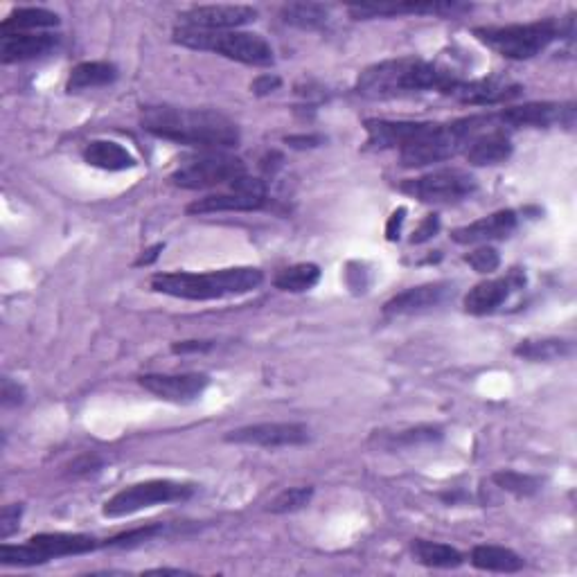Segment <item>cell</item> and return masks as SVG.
<instances>
[{"instance_id": "obj_1", "label": "cell", "mask_w": 577, "mask_h": 577, "mask_svg": "<svg viewBox=\"0 0 577 577\" xmlns=\"http://www.w3.org/2000/svg\"><path fill=\"white\" fill-rule=\"evenodd\" d=\"M142 129L156 138L179 142L203 152H226L239 145V127L219 111L147 106L140 115Z\"/></svg>"}, {"instance_id": "obj_2", "label": "cell", "mask_w": 577, "mask_h": 577, "mask_svg": "<svg viewBox=\"0 0 577 577\" xmlns=\"http://www.w3.org/2000/svg\"><path fill=\"white\" fill-rule=\"evenodd\" d=\"M456 75L417 57H399L368 66L357 79V93L366 97H395L436 91L449 95Z\"/></svg>"}, {"instance_id": "obj_3", "label": "cell", "mask_w": 577, "mask_h": 577, "mask_svg": "<svg viewBox=\"0 0 577 577\" xmlns=\"http://www.w3.org/2000/svg\"><path fill=\"white\" fill-rule=\"evenodd\" d=\"M264 282V273L253 266H233L206 273L174 271L156 273L149 284L156 294L183 300H224L251 294Z\"/></svg>"}, {"instance_id": "obj_4", "label": "cell", "mask_w": 577, "mask_h": 577, "mask_svg": "<svg viewBox=\"0 0 577 577\" xmlns=\"http://www.w3.org/2000/svg\"><path fill=\"white\" fill-rule=\"evenodd\" d=\"M573 34V19L557 21L544 19L535 23H514V25H490V28H476L474 37L485 43L487 48L499 52L501 57L512 61H526L544 52L550 43Z\"/></svg>"}, {"instance_id": "obj_5", "label": "cell", "mask_w": 577, "mask_h": 577, "mask_svg": "<svg viewBox=\"0 0 577 577\" xmlns=\"http://www.w3.org/2000/svg\"><path fill=\"white\" fill-rule=\"evenodd\" d=\"M174 41L192 50H208L239 64L269 68L273 66L275 55L271 43L255 32H208L190 25H179L174 30Z\"/></svg>"}, {"instance_id": "obj_6", "label": "cell", "mask_w": 577, "mask_h": 577, "mask_svg": "<svg viewBox=\"0 0 577 577\" xmlns=\"http://www.w3.org/2000/svg\"><path fill=\"white\" fill-rule=\"evenodd\" d=\"M246 165L242 158L230 156L226 152H203L192 156L174 170L170 181L183 190H208L219 185H233L244 179Z\"/></svg>"}, {"instance_id": "obj_7", "label": "cell", "mask_w": 577, "mask_h": 577, "mask_svg": "<svg viewBox=\"0 0 577 577\" xmlns=\"http://www.w3.org/2000/svg\"><path fill=\"white\" fill-rule=\"evenodd\" d=\"M194 494V485L179 483V481H145L136 483L113 494L109 501L104 503L102 514L109 519H120L136 514L140 510L154 508V505L165 503H181L188 501Z\"/></svg>"}, {"instance_id": "obj_8", "label": "cell", "mask_w": 577, "mask_h": 577, "mask_svg": "<svg viewBox=\"0 0 577 577\" xmlns=\"http://www.w3.org/2000/svg\"><path fill=\"white\" fill-rule=\"evenodd\" d=\"M476 188L474 176L465 170H456V167L422 174L399 185L404 194L422 203H456L472 197Z\"/></svg>"}, {"instance_id": "obj_9", "label": "cell", "mask_w": 577, "mask_h": 577, "mask_svg": "<svg viewBox=\"0 0 577 577\" xmlns=\"http://www.w3.org/2000/svg\"><path fill=\"white\" fill-rule=\"evenodd\" d=\"M269 194L262 179H244L230 185L228 192L208 194V197L192 201L188 206V215H215V212H253L269 206Z\"/></svg>"}, {"instance_id": "obj_10", "label": "cell", "mask_w": 577, "mask_h": 577, "mask_svg": "<svg viewBox=\"0 0 577 577\" xmlns=\"http://www.w3.org/2000/svg\"><path fill=\"white\" fill-rule=\"evenodd\" d=\"M309 429L298 422H260L239 426L228 431L224 440L233 445H248L262 449H282V447H303L309 442Z\"/></svg>"}, {"instance_id": "obj_11", "label": "cell", "mask_w": 577, "mask_h": 577, "mask_svg": "<svg viewBox=\"0 0 577 577\" xmlns=\"http://www.w3.org/2000/svg\"><path fill=\"white\" fill-rule=\"evenodd\" d=\"M183 23L190 28L208 30V32H230L253 23L257 19V10L248 5H199L190 7L181 14Z\"/></svg>"}, {"instance_id": "obj_12", "label": "cell", "mask_w": 577, "mask_h": 577, "mask_svg": "<svg viewBox=\"0 0 577 577\" xmlns=\"http://www.w3.org/2000/svg\"><path fill=\"white\" fill-rule=\"evenodd\" d=\"M140 386L158 399L174 404L194 402L208 388L210 377L203 372H183V375H142Z\"/></svg>"}, {"instance_id": "obj_13", "label": "cell", "mask_w": 577, "mask_h": 577, "mask_svg": "<svg viewBox=\"0 0 577 577\" xmlns=\"http://www.w3.org/2000/svg\"><path fill=\"white\" fill-rule=\"evenodd\" d=\"M523 88L519 84L503 82V79H472V82H465V79H456V84L451 86L449 97L472 104V106H496L517 100Z\"/></svg>"}, {"instance_id": "obj_14", "label": "cell", "mask_w": 577, "mask_h": 577, "mask_svg": "<svg viewBox=\"0 0 577 577\" xmlns=\"http://www.w3.org/2000/svg\"><path fill=\"white\" fill-rule=\"evenodd\" d=\"M523 282H526V275L514 269L505 275V278L485 280L481 284H476V287L469 289V294L465 296V312L472 316H487L496 312V309L510 298L514 289L523 287Z\"/></svg>"}, {"instance_id": "obj_15", "label": "cell", "mask_w": 577, "mask_h": 577, "mask_svg": "<svg viewBox=\"0 0 577 577\" xmlns=\"http://www.w3.org/2000/svg\"><path fill=\"white\" fill-rule=\"evenodd\" d=\"M519 217L514 210H499L494 212L490 217H483L474 221V224L460 226L456 230H451V239L456 244H487V242H496V239H505L510 237L514 230H517Z\"/></svg>"}, {"instance_id": "obj_16", "label": "cell", "mask_w": 577, "mask_h": 577, "mask_svg": "<svg viewBox=\"0 0 577 577\" xmlns=\"http://www.w3.org/2000/svg\"><path fill=\"white\" fill-rule=\"evenodd\" d=\"M449 282H429L420 284V287H411L388 300L384 305V312L388 316H406L415 312H424V309H433L445 303L451 294Z\"/></svg>"}, {"instance_id": "obj_17", "label": "cell", "mask_w": 577, "mask_h": 577, "mask_svg": "<svg viewBox=\"0 0 577 577\" xmlns=\"http://www.w3.org/2000/svg\"><path fill=\"white\" fill-rule=\"evenodd\" d=\"M564 106L555 102H528L519 106H508L496 113L499 127L510 129H548L550 124L562 120Z\"/></svg>"}, {"instance_id": "obj_18", "label": "cell", "mask_w": 577, "mask_h": 577, "mask_svg": "<svg viewBox=\"0 0 577 577\" xmlns=\"http://www.w3.org/2000/svg\"><path fill=\"white\" fill-rule=\"evenodd\" d=\"M28 541L37 548L43 564L59 557L93 553L97 546H102L91 535H73V532H41V535H34Z\"/></svg>"}, {"instance_id": "obj_19", "label": "cell", "mask_w": 577, "mask_h": 577, "mask_svg": "<svg viewBox=\"0 0 577 577\" xmlns=\"http://www.w3.org/2000/svg\"><path fill=\"white\" fill-rule=\"evenodd\" d=\"M463 152L467 163L474 167L501 165L512 156V140L505 129L492 127L469 140Z\"/></svg>"}, {"instance_id": "obj_20", "label": "cell", "mask_w": 577, "mask_h": 577, "mask_svg": "<svg viewBox=\"0 0 577 577\" xmlns=\"http://www.w3.org/2000/svg\"><path fill=\"white\" fill-rule=\"evenodd\" d=\"M472 10L469 5L460 3H381V5H352L350 14L354 19H393V16L404 14H460Z\"/></svg>"}, {"instance_id": "obj_21", "label": "cell", "mask_w": 577, "mask_h": 577, "mask_svg": "<svg viewBox=\"0 0 577 577\" xmlns=\"http://www.w3.org/2000/svg\"><path fill=\"white\" fill-rule=\"evenodd\" d=\"M59 37L50 32L39 34H12V37H0V59L3 64H19V61H32L50 55L57 50Z\"/></svg>"}, {"instance_id": "obj_22", "label": "cell", "mask_w": 577, "mask_h": 577, "mask_svg": "<svg viewBox=\"0 0 577 577\" xmlns=\"http://www.w3.org/2000/svg\"><path fill=\"white\" fill-rule=\"evenodd\" d=\"M84 161L104 172H124L136 167L138 161L127 147L113 140H93L84 147Z\"/></svg>"}, {"instance_id": "obj_23", "label": "cell", "mask_w": 577, "mask_h": 577, "mask_svg": "<svg viewBox=\"0 0 577 577\" xmlns=\"http://www.w3.org/2000/svg\"><path fill=\"white\" fill-rule=\"evenodd\" d=\"M474 568L478 571H490V573H519L526 562L519 553H514L512 548L505 546H494V544H483L476 546L472 550V557H469Z\"/></svg>"}, {"instance_id": "obj_24", "label": "cell", "mask_w": 577, "mask_h": 577, "mask_svg": "<svg viewBox=\"0 0 577 577\" xmlns=\"http://www.w3.org/2000/svg\"><path fill=\"white\" fill-rule=\"evenodd\" d=\"M59 25V16L43 7H19L0 23V37L12 34H30L32 30H48Z\"/></svg>"}, {"instance_id": "obj_25", "label": "cell", "mask_w": 577, "mask_h": 577, "mask_svg": "<svg viewBox=\"0 0 577 577\" xmlns=\"http://www.w3.org/2000/svg\"><path fill=\"white\" fill-rule=\"evenodd\" d=\"M118 77V68L109 61H84V64L75 66L70 70L66 91L68 93H82L88 88H100L109 86Z\"/></svg>"}, {"instance_id": "obj_26", "label": "cell", "mask_w": 577, "mask_h": 577, "mask_svg": "<svg viewBox=\"0 0 577 577\" xmlns=\"http://www.w3.org/2000/svg\"><path fill=\"white\" fill-rule=\"evenodd\" d=\"M415 559L429 568H458L465 562V555L458 548L449 544H440V541L429 539H415L411 544Z\"/></svg>"}, {"instance_id": "obj_27", "label": "cell", "mask_w": 577, "mask_h": 577, "mask_svg": "<svg viewBox=\"0 0 577 577\" xmlns=\"http://www.w3.org/2000/svg\"><path fill=\"white\" fill-rule=\"evenodd\" d=\"M571 350H573L571 341H564V339H526L514 348V354L521 357L523 361L548 363V361L568 357Z\"/></svg>"}, {"instance_id": "obj_28", "label": "cell", "mask_w": 577, "mask_h": 577, "mask_svg": "<svg viewBox=\"0 0 577 577\" xmlns=\"http://www.w3.org/2000/svg\"><path fill=\"white\" fill-rule=\"evenodd\" d=\"M282 21L300 30H318L330 21V7L318 3H289L280 10Z\"/></svg>"}, {"instance_id": "obj_29", "label": "cell", "mask_w": 577, "mask_h": 577, "mask_svg": "<svg viewBox=\"0 0 577 577\" xmlns=\"http://www.w3.org/2000/svg\"><path fill=\"white\" fill-rule=\"evenodd\" d=\"M318 280H321V269L316 264H294L282 269L275 275V287L280 291H287V294H303V291L314 289Z\"/></svg>"}, {"instance_id": "obj_30", "label": "cell", "mask_w": 577, "mask_h": 577, "mask_svg": "<svg viewBox=\"0 0 577 577\" xmlns=\"http://www.w3.org/2000/svg\"><path fill=\"white\" fill-rule=\"evenodd\" d=\"M492 481L496 487H501L503 492H510L519 499H528V496H535L544 481L539 476L532 474H523V472H514V469H501L492 476Z\"/></svg>"}, {"instance_id": "obj_31", "label": "cell", "mask_w": 577, "mask_h": 577, "mask_svg": "<svg viewBox=\"0 0 577 577\" xmlns=\"http://www.w3.org/2000/svg\"><path fill=\"white\" fill-rule=\"evenodd\" d=\"M445 436V431L440 429L436 424H420V426H411V429H404L395 433L393 438L386 442L388 449H411V447H422V445H431V442H438Z\"/></svg>"}, {"instance_id": "obj_32", "label": "cell", "mask_w": 577, "mask_h": 577, "mask_svg": "<svg viewBox=\"0 0 577 577\" xmlns=\"http://www.w3.org/2000/svg\"><path fill=\"white\" fill-rule=\"evenodd\" d=\"M314 499V487H289V490L280 492L275 499L269 503L271 514H289L303 510L305 505L312 503Z\"/></svg>"}, {"instance_id": "obj_33", "label": "cell", "mask_w": 577, "mask_h": 577, "mask_svg": "<svg viewBox=\"0 0 577 577\" xmlns=\"http://www.w3.org/2000/svg\"><path fill=\"white\" fill-rule=\"evenodd\" d=\"M163 532V523H149V526H140V528H133L127 532H120V535H115L111 539H106L102 546H109V548H133V546H140L145 544V541L158 537Z\"/></svg>"}, {"instance_id": "obj_34", "label": "cell", "mask_w": 577, "mask_h": 577, "mask_svg": "<svg viewBox=\"0 0 577 577\" xmlns=\"http://www.w3.org/2000/svg\"><path fill=\"white\" fill-rule=\"evenodd\" d=\"M0 564L3 566H39L43 564L41 557L37 553L30 541H25L21 546L3 544L0 546Z\"/></svg>"}, {"instance_id": "obj_35", "label": "cell", "mask_w": 577, "mask_h": 577, "mask_svg": "<svg viewBox=\"0 0 577 577\" xmlns=\"http://www.w3.org/2000/svg\"><path fill=\"white\" fill-rule=\"evenodd\" d=\"M465 262L478 273H494L501 266V255L492 246H481L465 257Z\"/></svg>"}, {"instance_id": "obj_36", "label": "cell", "mask_w": 577, "mask_h": 577, "mask_svg": "<svg viewBox=\"0 0 577 577\" xmlns=\"http://www.w3.org/2000/svg\"><path fill=\"white\" fill-rule=\"evenodd\" d=\"M23 503H10L0 512V539L7 541L21 526Z\"/></svg>"}, {"instance_id": "obj_37", "label": "cell", "mask_w": 577, "mask_h": 577, "mask_svg": "<svg viewBox=\"0 0 577 577\" xmlns=\"http://www.w3.org/2000/svg\"><path fill=\"white\" fill-rule=\"evenodd\" d=\"M0 402L3 406H19L25 402V388L19 381H12L10 377L3 379V388H0Z\"/></svg>"}, {"instance_id": "obj_38", "label": "cell", "mask_w": 577, "mask_h": 577, "mask_svg": "<svg viewBox=\"0 0 577 577\" xmlns=\"http://www.w3.org/2000/svg\"><path fill=\"white\" fill-rule=\"evenodd\" d=\"M440 230V217L438 215H426L420 226L415 228V233L411 237V244H424L429 242L431 237H436V233Z\"/></svg>"}, {"instance_id": "obj_39", "label": "cell", "mask_w": 577, "mask_h": 577, "mask_svg": "<svg viewBox=\"0 0 577 577\" xmlns=\"http://www.w3.org/2000/svg\"><path fill=\"white\" fill-rule=\"evenodd\" d=\"M97 469H102V460L97 458V456H91V454L79 456L77 460H73V463L68 465V472L73 474V476H88V474H95Z\"/></svg>"}, {"instance_id": "obj_40", "label": "cell", "mask_w": 577, "mask_h": 577, "mask_svg": "<svg viewBox=\"0 0 577 577\" xmlns=\"http://www.w3.org/2000/svg\"><path fill=\"white\" fill-rule=\"evenodd\" d=\"M280 77H275V75H260L255 79V82L251 84V91L255 95H271L273 91H278L280 88Z\"/></svg>"}, {"instance_id": "obj_41", "label": "cell", "mask_w": 577, "mask_h": 577, "mask_svg": "<svg viewBox=\"0 0 577 577\" xmlns=\"http://www.w3.org/2000/svg\"><path fill=\"white\" fill-rule=\"evenodd\" d=\"M212 350V341H181L172 345L174 354H197Z\"/></svg>"}, {"instance_id": "obj_42", "label": "cell", "mask_w": 577, "mask_h": 577, "mask_svg": "<svg viewBox=\"0 0 577 577\" xmlns=\"http://www.w3.org/2000/svg\"><path fill=\"white\" fill-rule=\"evenodd\" d=\"M404 215H406V210L399 208L397 212H393V217H390L388 228H386V235H388L390 242H393V239L399 237L397 233H399V228H402V224H404Z\"/></svg>"}, {"instance_id": "obj_43", "label": "cell", "mask_w": 577, "mask_h": 577, "mask_svg": "<svg viewBox=\"0 0 577 577\" xmlns=\"http://www.w3.org/2000/svg\"><path fill=\"white\" fill-rule=\"evenodd\" d=\"M287 142H289L291 147L307 149V147H316V145H321L323 138H321V136H291V138H287Z\"/></svg>"}, {"instance_id": "obj_44", "label": "cell", "mask_w": 577, "mask_h": 577, "mask_svg": "<svg viewBox=\"0 0 577 577\" xmlns=\"http://www.w3.org/2000/svg\"><path fill=\"white\" fill-rule=\"evenodd\" d=\"M163 251V244H156V246H152L149 248V251L140 257V260L136 262L138 266H149V264H154L156 262V257H158V253Z\"/></svg>"}, {"instance_id": "obj_45", "label": "cell", "mask_w": 577, "mask_h": 577, "mask_svg": "<svg viewBox=\"0 0 577 577\" xmlns=\"http://www.w3.org/2000/svg\"><path fill=\"white\" fill-rule=\"evenodd\" d=\"M149 575H183L188 571H181V568H152V571H147Z\"/></svg>"}]
</instances>
